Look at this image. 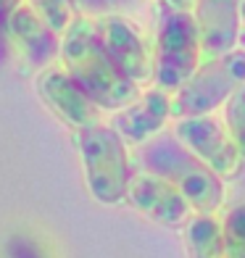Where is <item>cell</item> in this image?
Returning a JSON list of instances; mask_svg holds the SVG:
<instances>
[{"instance_id":"2","label":"cell","mask_w":245,"mask_h":258,"mask_svg":"<svg viewBox=\"0 0 245 258\" xmlns=\"http://www.w3.org/2000/svg\"><path fill=\"white\" fill-rule=\"evenodd\" d=\"M143 171L163 177L188 198L193 214H219L224 206V179L185 148L174 132H161L145 145H140Z\"/></svg>"},{"instance_id":"17","label":"cell","mask_w":245,"mask_h":258,"mask_svg":"<svg viewBox=\"0 0 245 258\" xmlns=\"http://www.w3.org/2000/svg\"><path fill=\"white\" fill-rule=\"evenodd\" d=\"M21 3H24V0H0V24H6L8 16L14 14Z\"/></svg>"},{"instance_id":"19","label":"cell","mask_w":245,"mask_h":258,"mask_svg":"<svg viewBox=\"0 0 245 258\" xmlns=\"http://www.w3.org/2000/svg\"><path fill=\"white\" fill-rule=\"evenodd\" d=\"M240 16H242V27H245V0L240 3Z\"/></svg>"},{"instance_id":"3","label":"cell","mask_w":245,"mask_h":258,"mask_svg":"<svg viewBox=\"0 0 245 258\" xmlns=\"http://www.w3.org/2000/svg\"><path fill=\"white\" fill-rule=\"evenodd\" d=\"M77 148L90 195L103 206L124 203L132 179V163L121 135L111 124L100 121L77 129Z\"/></svg>"},{"instance_id":"15","label":"cell","mask_w":245,"mask_h":258,"mask_svg":"<svg viewBox=\"0 0 245 258\" xmlns=\"http://www.w3.org/2000/svg\"><path fill=\"white\" fill-rule=\"evenodd\" d=\"M224 229V258H245V206L227 211L221 219Z\"/></svg>"},{"instance_id":"10","label":"cell","mask_w":245,"mask_h":258,"mask_svg":"<svg viewBox=\"0 0 245 258\" xmlns=\"http://www.w3.org/2000/svg\"><path fill=\"white\" fill-rule=\"evenodd\" d=\"M169 119H171V92L153 85L143 90L121 111H113L111 126L121 135L127 145H145L148 140L163 132Z\"/></svg>"},{"instance_id":"12","label":"cell","mask_w":245,"mask_h":258,"mask_svg":"<svg viewBox=\"0 0 245 258\" xmlns=\"http://www.w3.org/2000/svg\"><path fill=\"white\" fill-rule=\"evenodd\" d=\"M6 29L24 61L34 69H48L61 55V34H55L27 3L8 16Z\"/></svg>"},{"instance_id":"16","label":"cell","mask_w":245,"mask_h":258,"mask_svg":"<svg viewBox=\"0 0 245 258\" xmlns=\"http://www.w3.org/2000/svg\"><path fill=\"white\" fill-rule=\"evenodd\" d=\"M224 124L245 158V85L224 103Z\"/></svg>"},{"instance_id":"18","label":"cell","mask_w":245,"mask_h":258,"mask_svg":"<svg viewBox=\"0 0 245 258\" xmlns=\"http://www.w3.org/2000/svg\"><path fill=\"white\" fill-rule=\"evenodd\" d=\"M161 3H166L171 8H182V11H193L195 8V0H161Z\"/></svg>"},{"instance_id":"5","label":"cell","mask_w":245,"mask_h":258,"mask_svg":"<svg viewBox=\"0 0 245 258\" xmlns=\"http://www.w3.org/2000/svg\"><path fill=\"white\" fill-rule=\"evenodd\" d=\"M245 85V50L206 58L185 85L171 92V119L206 116L224 105Z\"/></svg>"},{"instance_id":"6","label":"cell","mask_w":245,"mask_h":258,"mask_svg":"<svg viewBox=\"0 0 245 258\" xmlns=\"http://www.w3.org/2000/svg\"><path fill=\"white\" fill-rule=\"evenodd\" d=\"M174 137L198 156L208 169H211L219 179H237L245 166V158L229 135L227 124L216 119L214 113L206 116H185V119H174Z\"/></svg>"},{"instance_id":"4","label":"cell","mask_w":245,"mask_h":258,"mask_svg":"<svg viewBox=\"0 0 245 258\" xmlns=\"http://www.w3.org/2000/svg\"><path fill=\"white\" fill-rule=\"evenodd\" d=\"M201 63L203 48L193 11L161 3V19L153 42V85L166 92H177Z\"/></svg>"},{"instance_id":"11","label":"cell","mask_w":245,"mask_h":258,"mask_svg":"<svg viewBox=\"0 0 245 258\" xmlns=\"http://www.w3.org/2000/svg\"><path fill=\"white\" fill-rule=\"evenodd\" d=\"M240 3L242 0H195L193 16L201 32L203 61L232 53L237 48L242 32Z\"/></svg>"},{"instance_id":"8","label":"cell","mask_w":245,"mask_h":258,"mask_svg":"<svg viewBox=\"0 0 245 258\" xmlns=\"http://www.w3.org/2000/svg\"><path fill=\"white\" fill-rule=\"evenodd\" d=\"M34 85H37V95L42 98V103L48 105L64 124L74 126V129L100 124L103 108L95 105V100L77 85L64 66L42 69Z\"/></svg>"},{"instance_id":"7","label":"cell","mask_w":245,"mask_h":258,"mask_svg":"<svg viewBox=\"0 0 245 258\" xmlns=\"http://www.w3.org/2000/svg\"><path fill=\"white\" fill-rule=\"evenodd\" d=\"M95 29L113 63L127 74V79H132L137 87L153 82V50L130 19L119 14H106L95 19Z\"/></svg>"},{"instance_id":"13","label":"cell","mask_w":245,"mask_h":258,"mask_svg":"<svg viewBox=\"0 0 245 258\" xmlns=\"http://www.w3.org/2000/svg\"><path fill=\"white\" fill-rule=\"evenodd\" d=\"M190 258H224V229L216 214H193L185 224Z\"/></svg>"},{"instance_id":"1","label":"cell","mask_w":245,"mask_h":258,"mask_svg":"<svg viewBox=\"0 0 245 258\" xmlns=\"http://www.w3.org/2000/svg\"><path fill=\"white\" fill-rule=\"evenodd\" d=\"M58 58L72 79L103 111H121L143 92L113 63L106 45L100 42L95 21L87 16H77L64 32Z\"/></svg>"},{"instance_id":"14","label":"cell","mask_w":245,"mask_h":258,"mask_svg":"<svg viewBox=\"0 0 245 258\" xmlns=\"http://www.w3.org/2000/svg\"><path fill=\"white\" fill-rule=\"evenodd\" d=\"M24 3H27L55 34H61V37H64V32L72 27V21L77 19V14H74V0H24Z\"/></svg>"},{"instance_id":"9","label":"cell","mask_w":245,"mask_h":258,"mask_svg":"<svg viewBox=\"0 0 245 258\" xmlns=\"http://www.w3.org/2000/svg\"><path fill=\"white\" fill-rule=\"evenodd\" d=\"M127 203L161 227H185L193 216V206L188 203V198L171 182L150 171L132 174L130 187H127Z\"/></svg>"}]
</instances>
